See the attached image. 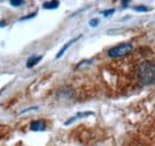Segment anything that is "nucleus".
Returning <instances> with one entry per match:
<instances>
[{
	"instance_id": "1",
	"label": "nucleus",
	"mask_w": 155,
	"mask_h": 146,
	"mask_svg": "<svg viewBox=\"0 0 155 146\" xmlns=\"http://www.w3.org/2000/svg\"><path fill=\"white\" fill-rule=\"evenodd\" d=\"M138 78L142 84L149 85L155 83V64L152 61H143L138 67Z\"/></svg>"
},
{
	"instance_id": "2",
	"label": "nucleus",
	"mask_w": 155,
	"mask_h": 146,
	"mask_svg": "<svg viewBox=\"0 0 155 146\" xmlns=\"http://www.w3.org/2000/svg\"><path fill=\"white\" fill-rule=\"evenodd\" d=\"M131 49H133L131 43H122V44L112 47L109 50V56H111V57H120V56L129 54L131 52Z\"/></svg>"
},
{
	"instance_id": "3",
	"label": "nucleus",
	"mask_w": 155,
	"mask_h": 146,
	"mask_svg": "<svg viewBox=\"0 0 155 146\" xmlns=\"http://www.w3.org/2000/svg\"><path fill=\"white\" fill-rule=\"evenodd\" d=\"M30 129L34 132H39V130H44L45 129V122L43 120H36L34 122H31Z\"/></svg>"
},
{
	"instance_id": "4",
	"label": "nucleus",
	"mask_w": 155,
	"mask_h": 146,
	"mask_svg": "<svg viewBox=\"0 0 155 146\" xmlns=\"http://www.w3.org/2000/svg\"><path fill=\"white\" fill-rule=\"evenodd\" d=\"M42 60V55H34V56H31L28 61H26V67L28 68H31V67H34L37 62H39Z\"/></svg>"
},
{
	"instance_id": "5",
	"label": "nucleus",
	"mask_w": 155,
	"mask_h": 146,
	"mask_svg": "<svg viewBox=\"0 0 155 146\" xmlns=\"http://www.w3.org/2000/svg\"><path fill=\"white\" fill-rule=\"evenodd\" d=\"M77 40H79V37H75V38H73L72 41L67 42V43H66V44H64V46H63V47H62V48L60 49V52L58 53V55H56V57H58H58H61L62 55L64 54V52H66V50H67V49H68V48H69V47H71V46H72V44H73V43H74V42H75Z\"/></svg>"
},
{
	"instance_id": "6",
	"label": "nucleus",
	"mask_w": 155,
	"mask_h": 146,
	"mask_svg": "<svg viewBox=\"0 0 155 146\" xmlns=\"http://www.w3.org/2000/svg\"><path fill=\"white\" fill-rule=\"evenodd\" d=\"M58 5H60L58 1H45V2H43V9L53 10V9H58Z\"/></svg>"
},
{
	"instance_id": "7",
	"label": "nucleus",
	"mask_w": 155,
	"mask_h": 146,
	"mask_svg": "<svg viewBox=\"0 0 155 146\" xmlns=\"http://www.w3.org/2000/svg\"><path fill=\"white\" fill-rule=\"evenodd\" d=\"M88 115H93V114H92V113H79V114H77L74 117H71L68 121H66V122H64V125H66V126H68L69 123L74 122V121H75L77 119H79V117H84V116H88Z\"/></svg>"
},
{
	"instance_id": "8",
	"label": "nucleus",
	"mask_w": 155,
	"mask_h": 146,
	"mask_svg": "<svg viewBox=\"0 0 155 146\" xmlns=\"http://www.w3.org/2000/svg\"><path fill=\"white\" fill-rule=\"evenodd\" d=\"M134 10L137 11V12H147V11H149V9L146 7V6H136V7H134Z\"/></svg>"
},
{
	"instance_id": "9",
	"label": "nucleus",
	"mask_w": 155,
	"mask_h": 146,
	"mask_svg": "<svg viewBox=\"0 0 155 146\" xmlns=\"http://www.w3.org/2000/svg\"><path fill=\"white\" fill-rule=\"evenodd\" d=\"M10 2H11V5H12V6H20V5H23V4H24V1H23V0H11Z\"/></svg>"
},
{
	"instance_id": "10",
	"label": "nucleus",
	"mask_w": 155,
	"mask_h": 146,
	"mask_svg": "<svg viewBox=\"0 0 155 146\" xmlns=\"http://www.w3.org/2000/svg\"><path fill=\"white\" fill-rule=\"evenodd\" d=\"M105 17H107V16H110V15H112V13H115V9H110V10H106V11H103L101 12Z\"/></svg>"
},
{
	"instance_id": "11",
	"label": "nucleus",
	"mask_w": 155,
	"mask_h": 146,
	"mask_svg": "<svg viewBox=\"0 0 155 146\" xmlns=\"http://www.w3.org/2000/svg\"><path fill=\"white\" fill-rule=\"evenodd\" d=\"M98 23H99V19L98 18H93L90 20V25H91V26H97Z\"/></svg>"
},
{
	"instance_id": "12",
	"label": "nucleus",
	"mask_w": 155,
	"mask_h": 146,
	"mask_svg": "<svg viewBox=\"0 0 155 146\" xmlns=\"http://www.w3.org/2000/svg\"><path fill=\"white\" fill-rule=\"evenodd\" d=\"M35 16H36V13H31L30 16H26V17H23V18H20V20H25V19L32 18V17H35Z\"/></svg>"
}]
</instances>
